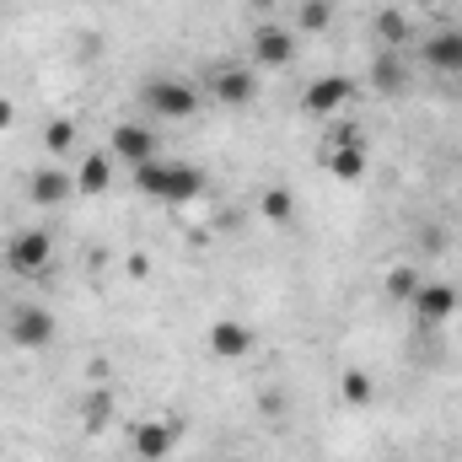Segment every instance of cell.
Here are the masks:
<instances>
[{
  "label": "cell",
  "mask_w": 462,
  "mask_h": 462,
  "mask_svg": "<svg viewBox=\"0 0 462 462\" xmlns=\"http://www.w3.org/2000/svg\"><path fill=\"white\" fill-rule=\"evenodd\" d=\"M108 420H114V398H108V393H92L87 409H81V425L97 436V430H108Z\"/></svg>",
  "instance_id": "22"
},
{
  "label": "cell",
  "mask_w": 462,
  "mask_h": 462,
  "mask_svg": "<svg viewBox=\"0 0 462 462\" xmlns=\"http://www.w3.org/2000/svg\"><path fill=\"white\" fill-rule=\"evenodd\" d=\"M5 339H11L16 349L54 345V318H49L43 307H16V312H11V323H5Z\"/></svg>",
  "instance_id": "8"
},
{
  "label": "cell",
  "mask_w": 462,
  "mask_h": 462,
  "mask_svg": "<svg viewBox=\"0 0 462 462\" xmlns=\"http://www.w3.org/2000/svg\"><path fill=\"white\" fill-rule=\"evenodd\" d=\"M11 124H16V103H11V97H0V129H11Z\"/></svg>",
  "instance_id": "24"
},
{
  "label": "cell",
  "mask_w": 462,
  "mask_h": 462,
  "mask_svg": "<svg viewBox=\"0 0 462 462\" xmlns=\"http://www.w3.org/2000/svg\"><path fill=\"white\" fill-rule=\"evenodd\" d=\"M210 97H216L221 108H253V97H258L253 65H216V70H210Z\"/></svg>",
  "instance_id": "4"
},
{
  "label": "cell",
  "mask_w": 462,
  "mask_h": 462,
  "mask_svg": "<svg viewBox=\"0 0 462 462\" xmlns=\"http://www.w3.org/2000/svg\"><path fill=\"white\" fill-rule=\"evenodd\" d=\"M27 194H32V205H65L70 194H76V172H65V167H38L32 178H27Z\"/></svg>",
  "instance_id": "14"
},
{
  "label": "cell",
  "mask_w": 462,
  "mask_h": 462,
  "mask_svg": "<svg viewBox=\"0 0 462 462\" xmlns=\"http://www.w3.org/2000/svg\"><path fill=\"white\" fill-rule=\"evenodd\" d=\"M420 60H425L436 76H462V27H436V32L420 43Z\"/></svg>",
  "instance_id": "10"
},
{
  "label": "cell",
  "mask_w": 462,
  "mask_h": 462,
  "mask_svg": "<svg viewBox=\"0 0 462 462\" xmlns=\"http://www.w3.org/2000/svg\"><path fill=\"white\" fill-rule=\"evenodd\" d=\"M129 274H134V280H145V274H151V258H140V253H134V258H129Z\"/></svg>",
  "instance_id": "25"
},
{
  "label": "cell",
  "mask_w": 462,
  "mask_h": 462,
  "mask_svg": "<svg viewBox=\"0 0 462 462\" xmlns=\"http://www.w3.org/2000/svg\"><path fill=\"white\" fill-rule=\"evenodd\" d=\"M323 167H328V178H339V183H360L365 167H371L365 134H334L328 151H323Z\"/></svg>",
  "instance_id": "3"
},
{
  "label": "cell",
  "mask_w": 462,
  "mask_h": 462,
  "mask_svg": "<svg viewBox=\"0 0 462 462\" xmlns=\"http://www.w3.org/2000/svg\"><path fill=\"white\" fill-rule=\"evenodd\" d=\"M70 145H76V124H70V118H54V124L43 129V151H49V156H65Z\"/></svg>",
  "instance_id": "23"
},
{
  "label": "cell",
  "mask_w": 462,
  "mask_h": 462,
  "mask_svg": "<svg viewBox=\"0 0 462 462\" xmlns=\"http://www.w3.org/2000/svg\"><path fill=\"white\" fill-rule=\"evenodd\" d=\"M258 216H263L269 226H291V221H296V194H291L285 183H269V189L258 194Z\"/></svg>",
  "instance_id": "17"
},
{
  "label": "cell",
  "mask_w": 462,
  "mask_h": 462,
  "mask_svg": "<svg viewBox=\"0 0 462 462\" xmlns=\"http://www.w3.org/2000/svg\"><path fill=\"white\" fill-rule=\"evenodd\" d=\"M140 103L156 118H194L199 114V92L183 81V76H151L140 87Z\"/></svg>",
  "instance_id": "2"
},
{
  "label": "cell",
  "mask_w": 462,
  "mask_h": 462,
  "mask_svg": "<svg viewBox=\"0 0 462 462\" xmlns=\"http://www.w3.org/2000/svg\"><path fill=\"white\" fill-rule=\"evenodd\" d=\"M253 65H263V70H285L291 60H296V32L291 27H280V22H263V27H253Z\"/></svg>",
  "instance_id": "6"
},
{
  "label": "cell",
  "mask_w": 462,
  "mask_h": 462,
  "mask_svg": "<svg viewBox=\"0 0 462 462\" xmlns=\"http://www.w3.org/2000/svg\"><path fill=\"white\" fill-rule=\"evenodd\" d=\"M425 280H420V269H409V263H398V269H387V296L393 301H414V291H420Z\"/></svg>",
  "instance_id": "21"
},
{
  "label": "cell",
  "mask_w": 462,
  "mask_h": 462,
  "mask_svg": "<svg viewBox=\"0 0 462 462\" xmlns=\"http://www.w3.org/2000/svg\"><path fill=\"white\" fill-rule=\"evenodd\" d=\"M345 103H355V81H349V76H318V81H307V92H301V108H307V114H339Z\"/></svg>",
  "instance_id": "11"
},
{
  "label": "cell",
  "mask_w": 462,
  "mask_h": 462,
  "mask_svg": "<svg viewBox=\"0 0 462 462\" xmlns=\"http://www.w3.org/2000/svg\"><path fill=\"white\" fill-rule=\"evenodd\" d=\"M49 258H54V236L43 226H27L11 236V247H5V263L16 269V274H43L49 269Z\"/></svg>",
  "instance_id": "5"
},
{
  "label": "cell",
  "mask_w": 462,
  "mask_h": 462,
  "mask_svg": "<svg viewBox=\"0 0 462 462\" xmlns=\"http://www.w3.org/2000/svg\"><path fill=\"white\" fill-rule=\"evenodd\" d=\"M414 5H436V0H414Z\"/></svg>",
  "instance_id": "27"
},
{
  "label": "cell",
  "mask_w": 462,
  "mask_h": 462,
  "mask_svg": "<svg viewBox=\"0 0 462 462\" xmlns=\"http://www.w3.org/2000/svg\"><path fill=\"white\" fill-rule=\"evenodd\" d=\"M409 312L425 323V328H441L452 312H457V285H447V280H425L420 291H414V301H409Z\"/></svg>",
  "instance_id": "7"
},
{
  "label": "cell",
  "mask_w": 462,
  "mask_h": 462,
  "mask_svg": "<svg viewBox=\"0 0 462 462\" xmlns=\"http://www.w3.org/2000/svg\"><path fill=\"white\" fill-rule=\"evenodd\" d=\"M371 87L376 92H403L409 87V65H403V49H382L376 60H371Z\"/></svg>",
  "instance_id": "15"
},
{
  "label": "cell",
  "mask_w": 462,
  "mask_h": 462,
  "mask_svg": "<svg viewBox=\"0 0 462 462\" xmlns=\"http://www.w3.org/2000/svg\"><path fill=\"white\" fill-rule=\"evenodd\" d=\"M108 151H114L118 162L140 167V162H151V156H156V134H151L145 124H118L114 134H108Z\"/></svg>",
  "instance_id": "13"
},
{
  "label": "cell",
  "mask_w": 462,
  "mask_h": 462,
  "mask_svg": "<svg viewBox=\"0 0 462 462\" xmlns=\"http://www.w3.org/2000/svg\"><path fill=\"white\" fill-rule=\"evenodd\" d=\"M328 22H334V0H301L296 5V27L301 32H323Z\"/></svg>",
  "instance_id": "20"
},
{
  "label": "cell",
  "mask_w": 462,
  "mask_h": 462,
  "mask_svg": "<svg viewBox=\"0 0 462 462\" xmlns=\"http://www.w3.org/2000/svg\"><path fill=\"white\" fill-rule=\"evenodd\" d=\"M339 398H345L349 409H371V403H376V382H371L360 365H349L345 376H339Z\"/></svg>",
  "instance_id": "18"
},
{
  "label": "cell",
  "mask_w": 462,
  "mask_h": 462,
  "mask_svg": "<svg viewBox=\"0 0 462 462\" xmlns=\"http://www.w3.org/2000/svg\"><path fill=\"white\" fill-rule=\"evenodd\" d=\"M108 183H114V156L108 151H92L76 167V194H108Z\"/></svg>",
  "instance_id": "16"
},
{
  "label": "cell",
  "mask_w": 462,
  "mask_h": 462,
  "mask_svg": "<svg viewBox=\"0 0 462 462\" xmlns=\"http://www.w3.org/2000/svg\"><path fill=\"white\" fill-rule=\"evenodd\" d=\"M129 447H134L140 462H167L172 447H178V420H140L134 436H129Z\"/></svg>",
  "instance_id": "9"
},
{
  "label": "cell",
  "mask_w": 462,
  "mask_h": 462,
  "mask_svg": "<svg viewBox=\"0 0 462 462\" xmlns=\"http://www.w3.org/2000/svg\"><path fill=\"white\" fill-rule=\"evenodd\" d=\"M134 189L151 194V199L183 205V199H199V194H205V172L189 167V162H162V156H151V162L134 167Z\"/></svg>",
  "instance_id": "1"
},
{
  "label": "cell",
  "mask_w": 462,
  "mask_h": 462,
  "mask_svg": "<svg viewBox=\"0 0 462 462\" xmlns=\"http://www.w3.org/2000/svg\"><path fill=\"white\" fill-rule=\"evenodd\" d=\"M376 38H382V49H403L409 43V16L398 5H382L376 11Z\"/></svg>",
  "instance_id": "19"
},
{
  "label": "cell",
  "mask_w": 462,
  "mask_h": 462,
  "mask_svg": "<svg viewBox=\"0 0 462 462\" xmlns=\"http://www.w3.org/2000/svg\"><path fill=\"white\" fill-rule=\"evenodd\" d=\"M247 5H253V11H274L280 0H247Z\"/></svg>",
  "instance_id": "26"
},
{
  "label": "cell",
  "mask_w": 462,
  "mask_h": 462,
  "mask_svg": "<svg viewBox=\"0 0 462 462\" xmlns=\"http://www.w3.org/2000/svg\"><path fill=\"white\" fill-rule=\"evenodd\" d=\"M247 349H253V328L242 318H216L210 323V355L216 360H247Z\"/></svg>",
  "instance_id": "12"
}]
</instances>
